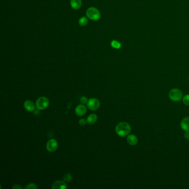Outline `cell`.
Wrapping results in <instances>:
<instances>
[{
  "label": "cell",
  "mask_w": 189,
  "mask_h": 189,
  "mask_svg": "<svg viewBox=\"0 0 189 189\" xmlns=\"http://www.w3.org/2000/svg\"><path fill=\"white\" fill-rule=\"evenodd\" d=\"M131 131V127L129 123L126 122H120L115 127L116 133L120 137H124L127 136Z\"/></svg>",
  "instance_id": "obj_1"
},
{
  "label": "cell",
  "mask_w": 189,
  "mask_h": 189,
  "mask_svg": "<svg viewBox=\"0 0 189 189\" xmlns=\"http://www.w3.org/2000/svg\"><path fill=\"white\" fill-rule=\"evenodd\" d=\"M86 15L88 18L93 21H97L100 18V13L97 8L91 7L86 11Z\"/></svg>",
  "instance_id": "obj_2"
},
{
  "label": "cell",
  "mask_w": 189,
  "mask_h": 189,
  "mask_svg": "<svg viewBox=\"0 0 189 189\" xmlns=\"http://www.w3.org/2000/svg\"><path fill=\"white\" fill-rule=\"evenodd\" d=\"M50 104L49 99L45 97L39 98L36 102V107L38 110H44L47 108Z\"/></svg>",
  "instance_id": "obj_3"
},
{
  "label": "cell",
  "mask_w": 189,
  "mask_h": 189,
  "mask_svg": "<svg viewBox=\"0 0 189 189\" xmlns=\"http://www.w3.org/2000/svg\"><path fill=\"white\" fill-rule=\"evenodd\" d=\"M169 96L173 102H179L183 97V93L179 89H172L169 92Z\"/></svg>",
  "instance_id": "obj_4"
},
{
  "label": "cell",
  "mask_w": 189,
  "mask_h": 189,
  "mask_svg": "<svg viewBox=\"0 0 189 189\" xmlns=\"http://www.w3.org/2000/svg\"><path fill=\"white\" fill-rule=\"evenodd\" d=\"M100 102L99 100L94 98H92L88 100V103L86 104L87 107L91 110H96L100 107Z\"/></svg>",
  "instance_id": "obj_5"
},
{
  "label": "cell",
  "mask_w": 189,
  "mask_h": 189,
  "mask_svg": "<svg viewBox=\"0 0 189 189\" xmlns=\"http://www.w3.org/2000/svg\"><path fill=\"white\" fill-rule=\"evenodd\" d=\"M58 146V144L56 140L54 139L49 140L46 145V148L50 152L55 151L57 149Z\"/></svg>",
  "instance_id": "obj_6"
},
{
  "label": "cell",
  "mask_w": 189,
  "mask_h": 189,
  "mask_svg": "<svg viewBox=\"0 0 189 189\" xmlns=\"http://www.w3.org/2000/svg\"><path fill=\"white\" fill-rule=\"evenodd\" d=\"M52 188L53 189H66L67 188V186L66 183L63 181L58 180L53 183Z\"/></svg>",
  "instance_id": "obj_7"
},
{
  "label": "cell",
  "mask_w": 189,
  "mask_h": 189,
  "mask_svg": "<svg viewBox=\"0 0 189 189\" xmlns=\"http://www.w3.org/2000/svg\"><path fill=\"white\" fill-rule=\"evenodd\" d=\"M86 112V108L84 105H78L75 109V114L78 116H83Z\"/></svg>",
  "instance_id": "obj_8"
},
{
  "label": "cell",
  "mask_w": 189,
  "mask_h": 189,
  "mask_svg": "<svg viewBox=\"0 0 189 189\" xmlns=\"http://www.w3.org/2000/svg\"><path fill=\"white\" fill-rule=\"evenodd\" d=\"M24 107L26 110L29 112H33L35 110L34 103L31 100H27L24 103Z\"/></svg>",
  "instance_id": "obj_9"
},
{
  "label": "cell",
  "mask_w": 189,
  "mask_h": 189,
  "mask_svg": "<svg viewBox=\"0 0 189 189\" xmlns=\"http://www.w3.org/2000/svg\"><path fill=\"white\" fill-rule=\"evenodd\" d=\"M127 142L132 146L136 145L138 142L137 137L134 134H130L127 137Z\"/></svg>",
  "instance_id": "obj_10"
},
{
  "label": "cell",
  "mask_w": 189,
  "mask_h": 189,
  "mask_svg": "<svg viewBox=\"0 0 189 189\" xmlns=\"http://www.w3.org/2000/svg\"><path fill=\"white\" fill-rule=\"evenodd\" d=\"M180 126L184 131H189V116L186 117L182 120L180 123Z\"/></svg>",
  "instance_id": "obj_11"
},
{
  "label": "cell",
  "mask_w": 189,
  "mask_h": 189,
  "mask_svg": "<svg viewBox=\"0 0 189 189\" xmlns=\"http://www.w3.org/2000/svg\"><path fill=\"white\" fill-rule=\"evenodd\" d=\"M70 6L74 10H78L82 6L81 0H70Z\"/></svg>",
  "instance_id": "obj_12"
},
{
  "label": "cell",
  "mask_w": 189,
  "mask_h": 189,
  "mask_svg": "<svg viewBox=\"0 0 189 189\" xmlns=\"http://www.w3.org/2000/svg\"><path fill=\"white\" fill-rule=\"evenodd\" d=\"M98 119L97 115L94 114H92L89 115L87 118V123L89 124H94Z\"/></svg>",
  "instance_id": "obj_13"
},
{
  "label": "cell",
  "mask_w": 189,
  "mask_h": 189,
  "mask_svg": "<svg viewBox=\"0 0 189 189\" xmlns=\"http://www.w3.org/2000/svg\"><path fill=\"white\" fill-rule=\"evenodd\" d=\"M88 23V19L86 17H82L79 20V24L81 26H85Z\"/></svg>",
  "instance_id": "obj_14"
},
{
  "label": "cell",
  "mask_w": 189,
  "mask_h": 189,
  "mask_svg": "<svg viewBox=\"0 0 189 189\" xmlns=\"http://www.w3.org/2000/svg\"><path fill=\"white\" fill-rule=\"evenodd\" d=\"M111 46L115 49H120L121 47V43L116 40H113L111 42Z\"/></svg>",
  "instance_id": "obj_15"
},
{
  "label": "cell",
  "mask_w": 189,
  "mask_h": 189,
  "mask_svg": "<svg viewBox=\"0 0 189 189\" xmlns=\"http://www.w3.org/2000/svg\"><path fill=\"white\" fill-rule=\"evenodd\" d=\"M63 180L65 181L70 182L72 180V176L70 174H66L63 176Z\"/></svg>",
  "instance_id": "obj_16"
},
{
  "label": "cell",
  "mask_w": 189,
  "mask_h": 189,
  "mask_svg": "<svg viewBox=\"0 0 189 189\" xmlns=\"http://www.w3.org/2000/svg\"><path fill=\"white\" fill-rule=\"evenodd\" d=\"M183 102L185 105L189 106V94H186L183 97Z\"/></svg>",
  "instance_id": "obj_17"
},
{
  "label": "cell",
  "mask_w": 189,
  "mask_h": 189,
  "mask_svg": "<svg viewBox=\"0 0 189 189\" xmlns=\"http://www.w3.org/2000/svg\"><path fill=\"white\" fill-rule=\"evenodd\" d=\"M24 189H37V185L34 183H29L24 188Z\"/></svg>",
  "instance_id": "obj_18"
},
{
  "label": "cell",
  "mask_w": 189,
  "mask_h": 189,
  "mask_svg": "<svg viewBox=\"0 0 189 189\" xmlns=\"http://www.w3.org/2000/svg\"><path fill=\"white\" fill-rule=\"evenodd\" d=\"M80 101L82 104H87L88 101V99L85 96H83V97L80 98Z\"/></svg>",
  "instance_id": "obj_19"
},
{
  "label": "cell",
  "mask_w": 189,
  "mask_h": 189,
  "mask_svg": "<svg viewBox=\"0 0 189 189\" xmlns=\"http://www.w3.org/2000/svg\"><path fill=\"white\" fill-rule=\"evenodd\" d=\"M86 123H87V120H86L85 119H83V118H82L79 120V124L80 126H84V125H86Z\"/></svg>",
  "instance_id": "obj_20"
},
{
  "label": "cell",
  "mask_w": 189,
  "mask_h": 189,
  "mask_svg": "<svg viewBox=\"0 0 189 189\" xmlns=\"http://www.w3.org/2000/svg\"><path fill=\"white\" fill-rule=\"evenodd\" d=\"M184 137L188 140H189V131H185L184 134Z\"/></svg>",
  "instance_id": "obj_21"
},
{
  "label": "cell",
  "mask_w": 189,
  "mask_h": 189,
  "mask_svg": "<svg viewBox=\"0 0 189 189\" xmlns=\"http://www.w3.org/2000/svg\"><path fill=\"white\" fill-rule=\"evenodd\" d=\"M12 189H22V187L20 185H17V184H16L13 187H12Z\"/></svg>",
  "instance_id": "obj_22"
}]
</instances>
